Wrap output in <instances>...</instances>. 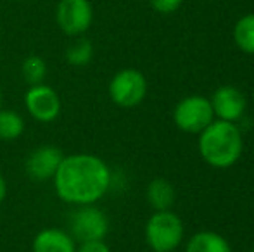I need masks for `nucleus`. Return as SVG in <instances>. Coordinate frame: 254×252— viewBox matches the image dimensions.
Returning a JSON list of instances; mask_svg holds the SVG:
<instances>
[{
	"label": "nucleus",
	"mask_w": 254,
	"mask_h": 252,
	"mask_svg": "<svg viewBox=\"0 0 254 252\" xmlns=\"http://www.w3.org/2000/svg\"><path fill=\"white\" fill-rule=\"evenodd\" d=\"M31 252H76V240L67 230L51 226L33 237Z\"/></svg>",
	"instance_id": "obj_11"
},
{
	"label": "nucleus",
	"mask_w": 254,
	"mask_h": 252,
	"mask_svg": "<svg viewBox=\"0 0 254 252\" xmlns=\"http://www.w3.org/2000/svg\"><path fill=\"white\" fill-rule=\"evenodd\" d=\"M244 151L242 131L235 123L216 119L199 133V154L209 166L225 169L234 166Z\"/></svg>",
	"instance_id": "obj_2"
},
{
	"label": "nucleus",
	"mask_w": 254,
	"mask_h": 252,
	"mask_svg": "<svg viewBox=\"0 0 254 252\" xmlns=\"http://www.w3.org/2000/svg\"><path fill=\"white\" fill-rule=\"evenodd\" d=\"M184 240V223L175 212L156 211L145 223V242L154 252H173Z\"/></svg>",
	"instance_id": "obj_3"
},
{
	"label": "nucleus",
	"mask_w": 254,
	"mask_h": 252,
	"mask_svg": "<svg viewBox=\"0 0 254 252\" xmlns=\"http://www.w3.org/2000/svg\"><path fill=\"white\" fill-rule=\"evenodd\" d=\"M64 59L73 67L88 66L92 62V59H94V45L83 35L81 37H74V40L66 47Z\"/></svg>",
	"instance_id": "obj_14"
},
{
	"label": "nucleus",
	"mask_w": 254,
	"mask_h": 252,
	"mask_svg": "<svg viewBox=\"0 0 254 252\" xmlns=\"http://www.w3.org/2000/svg\"><path fill=\"white\" fill-rule=\"evenodd\" d=\"M63 159L64 152L59 147L51 144L38 145L24 159V173L35 182H49L54 178Z\"/></svg>",
	"instance_id": "obj_9"
},
{
	"label": "nucleus",
	"mask_w": 254,
	"mask_h": 252,
	"mask_svg": "<svg viewBox=\"0 0 254 252\" xmlns=\"http://www.w3.org/2000/svg\"><path fill=\"white\" fill-rule=\"evenodd\" d=\"M54 190L71 205L97 204L109 192L113 173L102 157L88 152L64 155L52 178Z\"/></svg>",
	"instance_id": "obj_1"
},
{
	"label": "nucleus",
	"mask_w": 254,
	"mask_h": 252,
	"mask_svg": "<svg viewBox=\"0 0 254 252\" xmlns=\"http://www.w3.org/2000/svg\"><path fill=\"white\" fill-rule=\"evenodd\" d=\"M76 252H111V247L104 240H88L76 244Z\"/></svg>",
	"instance_id": "obj_19"
},
{
	"label": "nucleus",
	"mask_w": 254,
	"mask_h": 252,
	"mask_svg": "<svg viewBox=\"0 0 254 252\" xmlns=\"http://www.w3.org/2000/svg\"><path fill=\"white\" fill-rule=\"evenodd\" d=\"M107 92L109 99L118 107H137L147 95V80L142 71L135 67H125L111 78Z\"/></svg>",
	"instance_id": "obj_5"
},
{
	"label": "nucleus",
	"mask_w": 254,
	"mask_h": 252,
	"mask_svg": "<svg viewBox=\"0 0 254 252\" xmlns=\"http://www.w3.org/2000/svg\"><path fill=\"white\" fill-rule=\"evenodd\" d=\"M184 0H149L151 7L159 14H171L180 9Z\"/></svg>",
	"instance_id": "obj_18"
},
{
	"label": "nucleus",
	"mask_w": 254,
	"mask_h": 252,
	"mask_svg": "<svg viewBox=\"0 0 254 252\" xmlns=\"http://www.w3.org/2000/svg\"><path fill=\"white\" fill-rule=\"evenodd\" d=\"M173 121L178 130L185 133H201L207 125L214 121V112L209 99L202 95L185 97L175 105Z\"/></svg>",
	"instance_id": "obj_6"
},
{
	"label": "nucleus",
	"mask_w": 254,
	"mask_h": 252,
	"mask_svg": "<svg viewBox=\"0 0 254 252\" xmlns=\"http://www.w3.org/2000/svg\"><path fill=\"white\" fill-rule=\"evenodd\" d=\"M5 197H7V180L0 173V204L5 201Z\"/></svg>",
	"instance_id": "obj_20"
},
{
	"label": "nucleus",
	"mask_w": 254,
	"mask_h": 252,
	"mask_svg": "<svg viewBox=\"0 0 254 252\" xmlns=\"http://www.w3.org/2000/svg\"><path fill=\"white\" fill-rule=\"evenodd\" d=\"M2 104H3V92H2V87H0V109H2Z\"/></svg>",
	"instance_id": "obj_21"
},
{
	"label": "nucleus",
	"mask_w": 254,
	"mask_h": 252,
	"mask_svg": "<svg viewBox=\"0 0 254 252\" xmlns=\"http://www.w3.org/2000/svg\"><path fill=\"white\" fill-rule=\"evenodd\" d=\"M213 112L221 121L235 123L244 116L246 107H248V99L239 90L237 87L232 85H223L213 94L209 99Z\"/></svg>",
	"instance_id": "obj_10"
},
{
	"label": "nucleus",
	"mask_w": 254,
	"mask_h": 252,
	"mask_svg": "<svg viewBox=\"0 0 254 252\" xmlns=\"http://www.w3.org/2000/svg\"><path fill=\"white\" fill-rule=\"evenodd\" d=\"M24 107L31 119L38 123H54L61 116L63 102L51 85H31L24 94Z\"/></svg>",
	"instance_id": "obj_8"
},
{
	"label": "nucleus",
	"mask_w": 254,
	"mask_h": 252,
	"mask_svg": "<svg viewBox=\"0 0 254 252\" xmlns=\"http://www.w3.org/2000/svg\"><path fill=\"white\" fill-rule=\"evenodd\" d=\"M145 197L154 211H168L175 204L177 192H175L171 182H168L166 178H154L147 185Z\"/></svg>",
	"instance_id": "obj_12"
},
{
	"label": "nucleus",
	"mask_w": 254,
	"mask_h": 252,
	"mask_svg": "<svg viewBox=\"0 0 254 252\" xmlns=\"http://www.w3.org/2000/svg\"><path fill=\"white\" fill-rule=\"evenodd\" d=\"M234 40L246 54L254 55V14H246L234 28Z\"/></svg>",
	"instance_id": "obj_16"
},
{
	"label": "nucleus",
	"mask_w": 254,
	"mask_h": 252,
	"mask_svg": "<svg viewBox=\"0 0 254 252\" xmlns=\"http://www.w3.org/2000/svg\"><path fill=\"white\" fill-rule=\"evenodd\" d=\"M185 252H232V247L220 233L199 232L190 237Z\"/></svg>",
	"instance_id": "obj_13"
},
{
	"label": "nucleus",
	"mask_w": 254,
	"mask_h": 252,
	"mask_svg": "<svg viewBox=\"0 0 254 252\" xmlns=\"http://www.w3.org/2000/svg\"><path fill=\"white\" fill-rule=\"evenodd\" d=\"M67 232L76 240V244L104 240L109 233V218L95 204L74 205L67 218Z\"/></svg>",
	"instance_id": "obj_4"
},
{
	"label": "nucleus",
	"mask_w": 254,
	"mask_h": 252,
	"mask_svg": "<svg viewBox=\"0 0 254 252\" xmlns=\"http://www.w3.org/2000/svg\"><path fill=\"white\" fill-rule=\"evenodd\" d=\"M24 118L14 109H0V140L14 142L24 133Z\"/></svg>",
	"instance_id": "obj_15"
},
{
	"label": "nucleus",
	"mask_w": 254,
	"mask_h": 252,
	"mask_svg": "<svg viewBox=\"0 0 254 252\" xmlns=\"http://www.w3.org/2000/svg\"><path fill=\"white\" fill-rule=\"evenodd\" d=\"M251 252H254V249H253V251H251Z\"/></svg>",
	"instance_id": "obj_22"
},
{
	"label": "nucleus",
	"mask_w": 254,
	"mask_h": 252,
	"mask_svg": "<svg viewBox=\"0 0 254 252\" xmlns=\"http://www.w3.org/2000/svg\"><path fill=\"white\" fill-rule=\"evenodd\" d=\"M94 21L90 0H59L56 7V23L67 37H81Z\"/></svg>",
	"instance_id": "obj_7"
},
{
	"label": "nucleus",
	"mask_w": 254,
	"mask_h": 252,
	"mask_svg": "<svg viewBox=\"0 0 254 252\" xmlns=\"http://www.w3.org/2000/svg\"><path fill=\"white\" fill-rule=\"evenodd\" d=\"M21 76L26 81L28 87L44 83L45 78H47V62H45V59L37 54L28 55L21 64Z\"/></svg>",
	"instance_id": "obj_17"
}]
</instances>
